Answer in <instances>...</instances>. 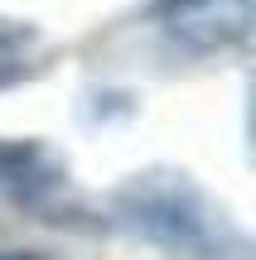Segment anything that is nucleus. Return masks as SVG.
Segmentation results:
<instances>
[{
    "label": "nucleus",
    "instance_id": "1",
    "mask_svg": "<svg viewBox=\"0 0 256 260\" xmlns=\"http://www.w3.org/2000/svg\"><path fill=\"white\" fill-rule=\"evenodd\" d=\"M116 217L174 260H242L247 241L184 174H145L116 193Z\"/></svg>",
    "mask_w": 256,
    "mask_h": 260
},
{
    "label": "nucleus",
    "instance_id": "2",
    "mask_svg": "<svg viewBox=\"0 0 256 260\" xmlns=\"http://www.w3.org/2000/svg\"><path fill=\"white\" fill-rule=\"evenodd\" d=\"M164 39L184 53H218L247 39L251 0H160L155 5Z\"/></svg>",
    "mask_w": 256,
    "mask_h": 260
},
{
    "label": "nucleus",
    "instance_id": "3",
    "mask_svg": "<svg viewBox=\"0 0 256 260\" xmlns=\"http://www.w3.org/2000/svg\"><path fill=\"white\" fill-rule=\"evenodd\" d=\"M44 154L29 140H0V188H24L39 178Z\"/></svg>",
    "mask_w": 256,
    "mask_h": 260
},
{
    "label": "nucleus",
    "instance_id": "4",
    "mask_svg": "<svg viewBox=\"0 0 256 260\" xmlns=\"http://www.w3.org/2000/svg\"><path fill=\"white\" fill-rule=\"evenodd\" d=\"M24 73H29V63H19V58H0V87H15Z\"/></svg>",
    "mask_w": 256,
    "mask_h": 260
},
{
    "label": "nucleus",
    "instance_id": "5",
    "mask_svg": "<svg viewBox=\"0 0 256 260\" xmlns=\"http://www.w3.org/2000/svg\"><path fill=\"white\" fill-rule=\"evenodd\" d=\"M0 260H48V255H39V251H0Z\"/></svg>",
    "mask_w": 256,
    "mask_h": 260
}]
</instances>
